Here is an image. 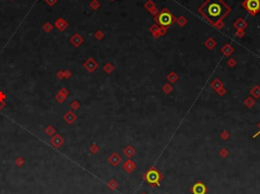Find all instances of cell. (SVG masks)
<instances>
[{"label":"cell","mask_w":260,"mask_h":194,"mask_svg":"<svg viewBox=\"0 0 260 194\" xmlns=\"http://www.w3.org/2000/svg\"><path fill=\"white\" fill-rule=\"evenodd\" d=\"M124 153H125L128 157H131L135 153V150L131 146H129V147H127L125 150H124Z\"/></svg>","instance_id":"7"},{"label":"cell","mask_w":260,"mask_h":194,"mask_svg":"<svg viewBox=\"0 0 260 194\" xmlns=\"http://www.w3.org/2000/svg\"><path fill=\"white\" fill-rule=\"evenodd\" d=\"M156 22L159 23L160 26L163 28H170L172 23L175 22V16L171 13V11L164 8L161 12L158 14V16L156 17Z\"/></svg>","instance_id":"3"},{"label":"cell","mask_w":260,"mask_h":194,"mask_svg":"<svg viewBox=\"0 0 260 194\" xmlns=\"http://www.w3.org/2000/svg\"><path fill=\"white\" fill-rule=\"evenodd\" d=\"M142 194H146V193H142Z\"/></svg>","instance_id":"12"},{"label":"cell","mask_w":260,"mask_h":194,"mask_svg":"<svg viewBox=\"0 0 260 194\" xmlns=\"http://www.w3.org/2000/svg\"><path fill=\"white\" fill-rule=\"evenodd\" d=\"M227 153H227L226 150H222V151H220V154H222V157H227Z\"/></svg>","instance_id":"10"},{"label":"cell","mask_w":260,"mask_h":194,"mask_svg":"<svg viewBox=\"0 0 260 194\" xmlns=\"http://www.w3.org/2000/svg\"><path fill=\"white\" fill-rule=\"evenodd\" d=\"M258 126H259V128H260V123H259V125H258ZM259 134H260V130H259V131H258V132H256V133H255V134H254V135H253V138H255V137H256V136H258Z\"/></svg>","instance_id":"11"},{"label":"cell","mask_w":260,"mask_h":194,"mask_svg":"<svg viewBox=\"0 0 260 194\" xmlns=\"http://www.w3.org/2000/svg\"><path fill=\"white\" fill-rule=\"evenodd\" d=\"M242 6L254 16L260 11V0H244L242 2Z\"/></svg>","instance_id":"4"},{"label":"cell","mask_w":260,"mask_h":194,"mask_svg":"<svg viewBox=\"0 0 260 194\" xmlns=\"http://www.w3.org/2000/svg\"><path fill=\"white\" fill-rule=\"evenodd\" d=\"M111 162H112V164H113L114 166H117L118 164L121 162V157H118L116 153H114L113 157H111Z\"/></svg>","instance_id":"8"},{"label":"cell","mask_w":260,"mask_h":194,"mask_svg":"<svg viewBox=\"0 0 260 194\" xmlns=\"http://www.w3.org/2000/svg\"><path fill=\"white\" fill-rule=\"evenodd\" d=\"M199 13L213 26H217L231 11L223 0H206L198 8Z\"/></svg>","instance_id":"1"},{"label":"cell","mask_w":260,"mask_h":194,"mask_svg":"<svg viewBox=\"0 0 260 194\" xmlns=\"http://www.w3.org/2000/svg\"><path fill=\"white\" fill-rule=\"evenodd\" d=\"M142 179L150 186H161L163 175L159 172V170L156 167H152L142 175Z\"/></svg>","instance_id":"2"},{"label":"cell","mask_w":260,"mask_h":194,"mask_svg":"<svg viewBox=\"0 0 260 194\" xmlns=\"http://www.w3.org/2000/svg\"><path fill=\"white\" fill-rule=\"evenodd\" d=\"M135 168H136V166H135V164L132 162L131 160H128L123 166V169L125 170L127 173H131L132 171H134Z\"/></svg>","instance_id":"6"},{"label":"cell","mask_w":260,"mask_h":194,"mask_svg":"<svg viewBox=\"0 0 260 194\" xmlns=\"http://www.w3.org/2000/svg\"><path fill=\"white\" fill-rule=\"evenodd\" d=\"M245 26H246V23H243V20H242V19H239L238 22L235 23V26H237V28L242 29V28H244Z\"/></svg>","instance_id":"9"},{"label":"cell","mask_w":260,"mask_h":194,"mask_svg":"<svg viewBox=\"0 0 260 194\" xmlns=\"http://www.w3.org/2000/svg\"><path fill=\"white\" fill-rule=\"evenodd\" d=\"M207 191V187L202 182H196L191 187V192L193 194H206Z\"/></svg>","instance_id":"5"}]
</instances>
